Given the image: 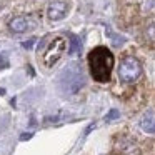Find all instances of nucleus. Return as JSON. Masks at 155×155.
I'll return each mask as SVG.
<instances>
[{"mask_svg": "<svg viewBox=\"0 0 155 155\" xmlns=\"http://www.w3.org/2000/svg\"><path fill=\"white\" fill-rule=\"evenodd\" d=\"M114 54L108 50L107 47H95L88 54V68H90V75L94 77L95 82H105L110 80L112 68H114Z\"/></svg>", "mask_w": 155, "mask_h": 155, "instance_id": "obj_1", "label": "nucleus"}, {"mask_svg": "<svg viewBox=\"0 0 155 155\" xmlns=\"http://www.w3.org/2000/svg\"><path fill=\"white\" fill-rule=\"evenodd\" d=\"M85 84L82 68L78 67V64H70L68 67H65L62 70V74L58 75V87L65 95L77 94Z\"/></svg>", "mask_w": 155, "mask_h": 155, "instance_id": "obj_2", "label": "nucleus"}, {"mask_svg": "<svg viewBox=\"0 0 155 155\" xmlns=\"http://www.w3.org/2000/svg\"><path fill=\"white\" fill-rule=\"evenodd\" d=\"M142 74V65L140 62L137 60L135 57L128 55L125 57L124 60L120 62V67H118V78L125 84H132L135 82Z\"/></svg>", "mask_w": 155, "mask_h": 155, "instance_id": "obj_3", "label": "nucleus"}, {"mask_svg": "<svg viewBox=\"0 0 155 155\" xmlns=\"http://www.w3.org/2000/svg\"><path fill=\"white\" fill-rule=\"evenodd\" d=\"M65 47H67V40L64 37H55L54 40H50V44L45 48V54H44L45 67H54L62 58V55L65 54Z\"/></svg>", "mask_w": 155, "mask_h": 155, "instance_id": "obj_4", "label": "nucleus"}, {"mask_svg": "<svg viewBox=\"0 0 155 155\" xmlns=\"http://www.w3.org/2000/svg\"><path fill=\"white\" fill-rule=\"evenodd\" d=\"M67 10H68V4L65 0H52L50 4H48L47 15L50 20L57 22V20H62L67 15Z\"/></svg>", "mask_w": 155, "mask_h": 155, "instance_id": "obj_5", "label": "nucleus"}, {"mask_svg": "<svg viewBox=\"0 0 155 155\" xmlns=\"http://www.w3.org/2000/svg\"><path fill=\"white\" fill-rule=\"evenodd\" d=\"M32 22L27 17H15L8 22V28H10L14 34H22V32H27L28 28H32Z\"/></svg>", "mask_w": 155, "mask_h": 155, "instance_id": "obj_6", "label": "nucleus"}, {"mask_svg": "<svg viewBox=\"0 0 155 155\" xmlns=\"http://www.w3.org/2000/svg\"><path fill=\"white\" fill-rule=\"evenodd\" d=\"M140 128L147 134H155V112L147 110L140 118Z\"/></svg>", "mask_w": 155, "mask_h": 155, "instance_id": "obj_7", "label": "nucleus"}, {"mask_svg": "<svg viewBox=\"0 0 155 155\" xmlns=\"http://www.w3.org/2000/svg\"><path fill=\"white\" fill-rule=\"evenodd\" d=\"M105 32H107V35L112 38V44H114L115 47H120V45H124V44H125V38L122 37V35H117L114 30H112V28H108V27H107V28H105Z\"/></svg>", "mask_w": 155, "mask_h": 155, "instance_id": "obj_8", "label": "nucleus"}, {"mask_svg": "<svg viewBox=\"0 0 155 155\" xmlns=\"http://www.w3.org/2000/svg\"><path fill=\"white\" fill-rule=\"evenodd\" d=\"M68 37H70V48H68V52H70L72 55L78 54V52L82 50V44H80V40H78V37H75V35H68Z\"/></svg>", "mask_w": 155, "mask_h": 155, "instance_id": "obj_9", "label": "nucleus"}, {"mask_svg": "<svg viewBox=\"0 0 155 155\" xmlns=\"http://www.w3.org/2000/svg\"><path fill=\"white\" fill-rule=\"evenodd\" d=\"M145 38L148 42H155V24H150L145 28Z\"/></svg>", "mask_w": 155, "mask_h": 155, "instance_id": "obj_10", "label": "nucleus"}, {"mask_svg": "<svg viewBox=\"0 0 155 155\" xmlns=\"http://www.w3.org/2000/svg\"><path fill=\"white\" fill-rule=\"evenodd\" d=\"M10 64H8V54L7 52H2L0 54V70H4V68H8Z\"/></svg>", "mask_w": 155, "mask_h": 155, "instance_id": "obj_11", "label": "nucleus"}, {"mask_svg": "<svg viewBox=\"0 0 155 155\" xmlns=\"http://www.w3.org/2000/svg\"><path fill=\"white\" fill-rule=\"evenodd\" d=\"M118 115H120V112L114 108V110H110L107 115H105V120H107V122H112V120H115V118H118Z\"/></svg>", "mask_w": 155, "mask_h": 155, "instance_id": "obj_12", "label": "nucleus"}, {"mask_svg": "<svg viewBox=\"0 0 155 155\" xmlns=\"http://www.w3.org/2000/svg\"><path fill=\"white\" fill-rule=\"evenodd\" d=\"M35 42H37V38H28L27 42H24V44H22V47H24V48H32V45H34Z\"/></svg>", "mask_w": 155, "mask_h": 155, "instance_id": "obj_13", "label": "nucleus"}, {"mask_svg": "<svg viewBox=\"0 0 155 155\" xmlns=\"http://www.w3.org/2000/svg\"><path fill=\"white\" fill-rule=\"evenodd\" d=\"M28 138H32V134H30V132H28V134H22V135H20V140H22V142H24V140H28Z\"/></svg>", "mask_w": 155, "mask_h": 155, "instance_id": "obj_14", "label": "nucleus"}, {"mask_svg": "<svg viewBox=\"0 0 155 155\" xmlns=\"http://www.w3.org/2000/svg\"><path fill=\"white\" fill-rule=\"evenodd\" d=\"M5 94V88H0V95H4Z\"/></svg>", "mask_w": 155, "mask_h": 155, "instance_id": "obj_15", "label": "nucleus"}]
</instances>
